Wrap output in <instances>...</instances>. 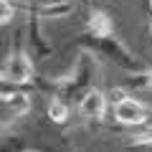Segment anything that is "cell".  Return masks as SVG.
Returning <instances> with one entry per match:
<instances>
[{
    "instance_id": "1",
    "label": "cell",
    "mask_w": 152,
    "mask_h": 152,
    "mask_svg": "<svg viewBox=\"0 0 152 152\" xmlns=\"http://www.w3.org/2000/svg\"><path fill=\"white\" fill-rule=\"evenodd\" d=\"M84 48L91 51L99 58L112 61L114 66H119V69L129 71V74H142V64L134 58V53L122 41H117L112 33L109 36H91V33H86L84 36Z\"/></svg>"
},
{
    "instance_id": "2",
    "label": "cell",
    "mask_w": 152,
    "mask_h": 152,
    "mask_svg": "<svg viewBox=\"0 0 152 152\" xmlns=\"http://www.w3.org/2000/svg\"><path fill=\"white\" fill-rule=\"evenodd\" d=\"M114 119L124 127H140V124H147L152 119V112L145 107L142 102H137L134 96H127L122 94L117 102H114Z\"/></svg>"
},
{
    "instance_id": "3",
    "label": "cell",
    "mask_w": 152,
    "mask_h": 152,
    "mask_svg": "<svg viewBox=\"0 0 152 152\" xmlns=\"http://www.w3.org/2000/svg\"><path fill=\"white\" fill-rule=\"evenodd\" d=\"M0 79L3 84H13V86H23L33 79V61L28 53L23 51H13L10 56L3 64V71H0Z\"/></svg>"
},
{
    "instance_id": "4",
    "label": "cell",
    "mask_w": 152,
    "mask_h": 152,
    "mask_svg": "<svg viewBox=\"0 0 152 152\" xmlns=\"http://www.w3.org/2000/svg\"><path fill=\"white\" fill-rule=\"evenodd\" d=\"M0 99H3V129H8L13 122H18L31 109V96L20 91V86L13 91V84H3Z\"/></svg>"
},
{
    "instance_id": "5",
    "label": "cell",
    "mask_w": 152,
    "mask_h": 152,
    "mask_svg": "<svg viewBox=\"0 0 152 152\" xmlns=\"http://www.w3.org/2000/svg\"><path fill=\"white\" fill-rule=\"evenodd\" d=\"M76 104H79V114L86 122H99V119H104V112H107V94L91 86Z\"/></svg>"
},
{
    "instance_id": "6",
    "label": "cell",
    "mask_w": 152,
    "mask_h": 152,
    "mask_svg": "<svg viewBox=\"0 0 152 152\" xmlns=\"http://www.w3.org/2000/svg\"><path fill=\"white\" fill-rule=\"evenodd\" d=\"M74 10V0H41L36 5V18H64Z\"/></svg>"
},
{
    "instance_id": "7",
    "label": "cell",
    "mask_w": 152,
    "mask_h": 152,
    "mask_svg": "<svg viewBox=\"0 0 152 152\" xmlns=\"http://www.w3.org/2000/svg\"><path fill=\"white\" fill-rule=\"evenodd\" d=\"M86 33L91 36H109L112 33V20L104 10H91L89 13V20H86Z\"/></svg>"
},
{
    "instance_id": "8",
    "label": "cell",
    "mask_w": 152,
    "mask_h": 152,
    "mask_svg": "<svg viewBox=\"0 0 152 152\" xmlns=\"http://www.w3.org/2000/svg\"><path fill=\"white\" fill-rule=\"evenodd\" d=\"M48 119L53 124H66V119H69V102H64L61 96H53L48 102Z\"/></svg>"
},
{
    "instance_id": "9",
    "label": "cell",
    "mask_w": 152,
    "mask_h": 152,
    "mask_svg": "<svg viewBox=\"0 0 152 152\" xmlns=\"http://www.w3.org/2000/svg\"><path fill=\"white\" fill-rule=\"evenodd\" d=\"M13 10H15V3L13 0H0V23L8 26L13 20Z\"/></svg>"
},
{
    "instance_id": "10",
    "label": "cell",
    "mask_w": 152,
    "mask_h": 152,
    "mask_svg": "<svg viewBox=\"0 0 152 152\" xmlns=\"http://www.w3.org/2000/svg\"><path fill=\"white\" fill-rule=\"evenodd\" d=\"M137 142H142V145H152V132H147V134L137 137Z\"/></svg>"
},
{
    "instance_id": "11",
    "label": "cell",
    "mask_w": 152,
    "mask_h": 152,
    "mask_svg": "<svg viewBox=\"0 0 152 152\" xmlns=\"http://www.w3.org/2000/svg\"><path fill=\"white\" fill-rule=\"evenodd\" d=\"M147 3H150V10H152V0H147Z\"/></svg>"
},
{
    "instance_id": "12",
    "label": "cell",
    "mask_w": 152,
    "mask_h": 152,
    "mask_svg": "<svg viewBox=\"0 0 152 152\" xmlns=\"http://www.w3.org/2000/svg\"><path fill=\"white\" fill-rule=\"evenodd\" d=\"M13 3H15V0H13Z\"/></svg>"
}]
</instances>
